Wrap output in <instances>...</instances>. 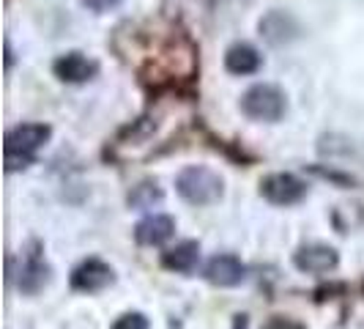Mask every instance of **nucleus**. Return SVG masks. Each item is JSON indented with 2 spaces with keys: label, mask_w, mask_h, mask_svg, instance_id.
I'll list each match as a JSON object with an SVG mask.
<instances>
[{
  "label": "nucleus",
  "mask_w": 364,
  "mask_h": 329,
  "mask_svg": "<svg viewBox=\"0 0 364 329\" xmlns=\"http://www.w3.org/2000/svg\"><path fill=\"white\" fill-rule=\"evenodd\" d=\"M91 11H107V9H112V6H118L121 0H82Z\"/></svg>",
  "instance_id": "16"
},
{
  "label": "nucleus",
  "mask_w": 364,
  "mask_h": 329,
  "mask_svg": "<svg viewBox=\"0 0 364 329\" xmlns=\"http://www.w3.org/2000/svg\"><path fill=\"white\" fill-rule=\"evenodd\" d=\"M53 72L63 83H88L99 72V63L82 53H66L53 63Z\"/></svg>",
  "instance_id": "9"
},
{
  "label": "nucleus",
  "mask_w": 364,
  "mask_h": 329,
  "mask_svg": "<svg viewBox=\"0 0 364 329\" xmlns=\"http://www.w3.org/2000/svg\"><path fill=\"white\" fill-rule=\"evenodd\" d=\"M260 329H304L299 321H293V318H285V315H274V318H269L266 324Z\"/></svg>",
  "instance_id": "15"
},
{
  "label": "nucleus",
  "mask_w": 364,
  "mask_h": 329,
  "mask_svg": "<svg viewBox=\"0 0 364 329\" xmlns=\"http://www.w3.org/2000/svg\"><path fill=\"white\" fill-rule=\"evenodd\" d=\"M109 329H148V318L143 313H124Z\"/></svg>",
  "instance_id": "14"
},
{
  "label": "nucleus",
  "mask_w": 364,
  "mask_h": 329,
  "mask_svg": "<svg viewBox=\"0 0 364 329\" xmlns=\"http://www.w3.org/2000/svg\"><path fill=\"white\" fill-rule=\"evenodd\" d=\"M260 195L274 206H293L307 195V184L293 173H272L260 182Z\"/></svg>",
  "instance_id": "4"
},
{
  "label": "nucleus",
  "mask_w": 364,
  "mask_h": 329,
  "mask_svg": "<svg viewBox=\"0 0 364 329\" xmlns=\"http://www.w3.org/2000/svg\"><path fill=\"white\" fill-rule=\"evenodd\" d=\"M164 269L176 274H192L200 263V244L198 241H181L173 250H167L162 256Z\"/></svg>",
  "instance_id": "11"
},
{
  "label": "nucleus",
  "mask_w": 364,
  "mask_h": 329,
  "mask_svg": "<svg viewBox=\"0 0 364 329\" xmlns=\"http://www.w3.org/2000/svg\"><path fill=\"white\" fill-rule=\"evenodd\" d=\"M162 201V189L156 187V182H143L137 184L134 189H132V195H129V206H134V209H151L154 203Z\"/></svg>",
  "instance_id": "13"
},
{
  "label": "nucleus",
  "mask_w": 364,
  "mask_h": 329,
  "mask_svg": "<svg viewBox=\"0 0 364 329\" xmlns=\"http://www.w3.org/2000/svg\"><path fill=\"white\" fill-rule=\"evenodd\" d=\"M53 129L47 124H19L14 127L9 135H6V170L14 173V170H22L36 160L38 148L50 140Z\"/></svg>",
  "instance_id": "1"
},
{
  "label": "nucleus",
  "mask_w": 364,
  "mask_h": 329,
  "mask_svg": "<svg viewBox=\"0 0 364 329\" xmlns=\"http://www.w3.org/2000/svg\"><path fill=\"white\" fill-rule=\"evenodd\" d=\"M293 263H296V269L299 272H307V274H326L331 269H337V263H340V256H337V250L334 247H328V244H304V247H299L296 250V256H293Z\"/></svg>",
  "instance_id": "6"
},
{
  "label": "nucleus",
  "mask_w": 364,
  "mask_h": 329,
  "mask_svg": "<svg viewBox=\"0 0 364 329\" xmlns=\"http://www.w3.org/2000/svg\"><path fill=\"white\" fill-rule=\"evenodd\" d=\"M176 234V219L167 214H151V217L140 219L134 228V239L143 247H159L164 241H170Z\"/></svg>",
  "instance_id": "10"
},
{
  "label": "nucleus",
  "mask_w": 364,
  "mask_h": 329,
  "mask_svg": "<svg viewBox=\"0 0 364 329\" xmlns=\"http://www.w3.org/2000/svg\"><path fill=\"white\" fill-rule=\"evenodd\" d=\"M241 110L247 118L252 121H279L288 110V102H285V93L279 91L277 85H269V83H260V85H252L250 91L241 96Z\"/></svg>",
  "instance_id": "3"
},
{
  "label": "nucleus",
  "mask_w": 364,
  "mask_h": 329,
  "mask_svg": "<svg viewBox=\"0 0 364 329\" xmlns=\"http://www.w3.org/2000/svg\"><path fill=\"white\" fill-rule=\"evenodd\" d=\"M112 280H115V274H112V269L105 261L88 258V261H82L72 272V288L82 293H96L102 291V288H107Z\"/></svg>",
  "instance_id": "7"
},
{
  "label": "nucleus",
  "mask_w": 364,
  "mask_h": 329,
  "mask_svg": "<svg viewBox=\"0 0 364 329\" xmlns=\"http://www.w3.org/2000/svg\"><path fill=\"white\" fill-rule=\"evenodd\" d=\"M176 189L183 201L192 206H211L222 198V179H219V173L203 167V164H192L178 173Z\"/></svg>",
  "instance_id": "2"
},
{
  "label": "nucleus",
  "mask_w": 364,
  "mask_h": 329,
  "mask_svg": "<svg viewBox=\"0 0 364 329\" xmlns=\"http://www.w3.org/2000/svg\"><path fill=\"white\" fill-rule=\"evenodd\" d=\"M203 274H205V280H208L211 286L233 288V286H238V283L247 277V266H244L236 256L222 253V256H214L205 263V272Z\"/></svg>",
  "instance_id": "8"
},
{
  "label": "nucleus",
  "mask_w": 364,
  "mask_h": 329,
  "mask_svg": "<svg viewBox=\"0 0 364 329\" xmlns=\"http://www.w3.org/2000/svg\"><path fill=\"white\" fill-rule=\"evenodd\" d=\"M14 280H17V288L22 293H38L47 283H50V277H53V269H50V263L44 261L41 253H22V263H19V269L14 272Z\"/></svg>",
  "instance_id": "5"
},
{
  "label": "nucleus",
  "mask_w": 364,
  "mask_h": 329,
  "mask_svg": "<svg viewBox=\"0 0 364 329\" xmlns=\"http://www.w3.org/2000/svg\"><path fill=\"white\" fill-rule=\"evenodd\" d=\"M263 63V58L257 53L252 44L241 41V44H233L228 53H225V69L230 74H238V77H247V74H255Z\"/></svg>",
  "instance_id": "12"
}]
</instances>
